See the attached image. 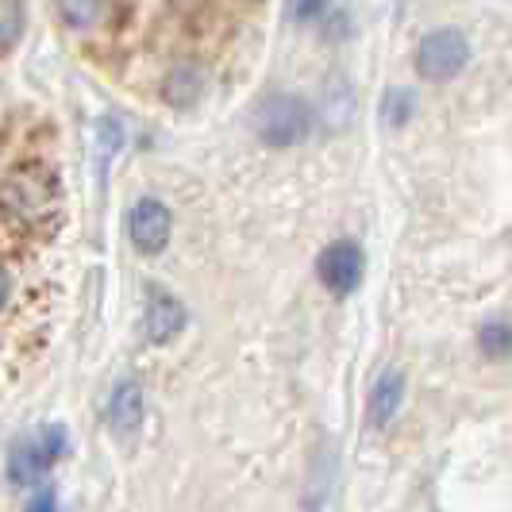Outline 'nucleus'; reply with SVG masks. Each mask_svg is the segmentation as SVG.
Returning a JSON list of instances; mask_svg holds the SVG:
<instances>
[{
    "label": "nucleus",
    "mask_w": 512,
    "mask_h": 512,
    "mask_svg": "<svg viewBox=\"0 0 512 512\" xmlns=\"http://www.w3.org/2000/svg\"><path fill=\"white\" fill-rule=\"evenodd\" d=\"M24 35V0H0V54L12 51Z\"/></svg>",
    "instance_id": "9b49d317"
},
{
    "label": "nucleus",
    "mask_w": 512,
    "mask_h": 512,
    "mask_svg": "<svg viewBox=\"0 0 512 512\" xmlns=\"http://www.w3.org/2000/svg\"><path fill=\"white\" fill-rule=\"evenodd\" d=\"M478 343H482V351H486L489 359H505V355L512 351V324L493 320V324H486V328H482Z\"/></svg>",
    "instance_id": "4468645a"
},
{
    "label": "nucleus",
    "mask_w": 512,
    "mask_h": 512,
    "mask_svg": "<svg viewBox=\"0 0 512 512\" xmlns=\"http://www.w3.org/2000/svg\"><path fill=\"white\" fill-rule=\"evenodd\" d=\"M181 328H185V308H181L170 293H151V305H147V335H151L154 343H170Z\"/></svg>",
    "instance_id": "6e6552de"
},
{
    "label": "nucleus",
    "mask_w": 512,
    "mask_h": 512,
    "mask_svg": "<svg viewBox=\"0 0 512 512\" xmlns=\"http://www.w3.org/2000/svg\"><path fill=\"white\" fill-rule=\"evenodd\" d=\"M316 270H320V282L328 285L332 293H351L362 282V247L351 243V239H339L320 255Z\"/></svg>",
    "instance_id": "39448f33"
},
{
    "label": "nucleus",
    "mask_w": 512,
    "mask_h": 512,
    "mask_svg": "<svg viewBox=\"0 0 512 512\" xmlns=\"http://www.w3.org/2000/svg\"><path fill=\"white\" fill-rule=\"evenodd\" d=\"M54 212V178L39 166L12 170L0 181V224L12 231H35Z\"/></svg>",
    "instance_id": "f257e3e1"
},
{
    "label": "nucleus",
    "mask_w": 512,
    "mask_h": 512,
    "mask_svg": "<svg viewBox=\"0 0 512 512\" xmlns=\"http://www.w3.org/2000/svg\"><path fill=\"white\" fill-rule=\"evenodd\" d=\"M58 12L70 27H97L112 12V0H58Z\"/></svg>",
    "instance_id": "9d476101"
},
{
    "label": "nucleus",
    "mask_w": 512,
    "mask_h": 512,
    "mask_svg": "<svg viewBox=\"0 0 512 512\" xmlns=\"http://www.w3.org/2000/svg\"><path fill=\"white\" fill-rule=\"evenodd\" d=\"M166 85H170V89H166V97H170L174 104H193L197 101V93H201V81H197L193 70H178Z\"/></svg>",
    "instance_id": "2eb2a0df"
},
{
    "label": "nucleus",
    "mask_w": 512,
    "mask_h": 512,
    "mask_svg": "<svg viewBox=\"0 0 512 512\" xmlns=\"http://www.w3.org/2000/svg\"><path fill=\"white\" fill-rule=\"evenodd\" d=\"M128 231H131V243L143 255H158L166 247V239H170V208L162 205V201H154V197L139 201L128 216Z\"/></svg>",
    "instance_id": "423d86ee"
},
{
    "label": "nucleus",
    "mask_w": 512,
    "mask_h": 512,
    "mask_svg": "<svg viewBox=\"0 0 512 512\" xmlns=\"http://www.w3.org/2000/svg\"><path fill=\"white\" fill-rule=\"evenodd\" d=\"M62 451H66V432H62L58 424L43 428V432H35V436L20 439V443L12 447V459H8V474H12V482H20V486L39 482L54 462H58Z\"/></svg>",
    "instance_id": "20e7f679"
},
{
    "label": "nucleus",
    "mask_w": 512,
    "mask_h": 512,
    "mask_svg": "<svg viewBox=\"0 0 512 512\" xmlns=\"http://www.w3.org/2000/svg\"><path fill=\"white\" fill-rule=\"evenodd\" d=\"M8 301V274H4V266H0V305Z\"/></svg>",
    "instance_id": "f3484780"
},
{
    "label": "nucleus",
    "mask_w": 512,
    "mask_h": 512,
    "mask_svg": "<svg viewBox=\"0 0 512 512\" xmlns=\"http://www.w3.org/2000/svg\"><path fill=\"white\" fill-rule=\"evenodd\" d=\"M24 512H58V505H54V493H51V489L35 493V497H31V505H27Z\"/></svg>",
    "instance_id": "dca6fc26"
},
{
    "label": "nucleus",
    "mask_w": 512,
    "mask_h": 512,
    "mask_svg": "<svg viewBox=\"0 0 512 512\" xmlns=\"http://www.w3.org/2000/svg\"><path fill=\"white\" fill-rule=\"evenodd\" d=\"M412 108H416L412 89H389L382 97V116H385V124H393V128H405V124H409Z\"/></svg>",
    "instance_id": "ddd939ff"
},
{
    "label": "nucleus",
    "mask_w": 512,
    "mask_h": 512,
    "mask_svg": "<svg viewBox=\"0 0 512 512\" xmlns=\"http://www.w3.org/2000/svg\"><path fill=\"white\" fill-rule=\"evenodd\" d=\"M147 416V401H143V385L139 382H120L108 397V428L116 436H131Z\"/></svg>",
    "instance_id": "0eeeda50"
},
{
    "label": "nucleus",
    "mask_w": 512,
    "mask_h": 512,
    "mask_svg": "<svg viewBox=\"0 0 512 512\" xmlns=\"http://www.w3.org/2000/svg\"><path fill=\"white\" fill-rule=\"evenodd\" d=\"M255 131L266 147H297L312 131V108L297 93H270L255 108Z\"/></svg>",
    "instance_id": "f03ea898"
},
{
    "label": "nucleus",
    "mask_w": 512,
    "mask_h": 512,
    "mask_svg": "<svg viewBox=\"0 0 512 512\" xmlns=\"http://www.w3.org/2000/svg\"><path fill=\"white\" fill-rule=\"evenodd\" d=\"M466 62H470V43L455 27H439L432 35H424L416 47V70L428 81H451L466 70Z\"/></svg>",
    "instance_id": "7ed1b4c3"
},
{
    "label": "nucleus",
    "mask_w": 512,
    "mask_h": 512,
    "mask_svg": "<svg viewBox=\"0 0 512 512\" xmlns=\"http://www.w3.org/2000/svg\"><path fill=\"white\" fill-rule=\"evenodd\" d=\"M332 16H335V0H289V20H297V24L328 27Z\"/></svg>",
    "instance_id": "f8f14e48"
},
{
    "label": "nucleus",
    "mask_w": 512,
    "mask_h": 512,
    "mask_svg": "<svg viewBox=\"0 0 512 512\" xmlns=\"http://www.w3.org/2000/svg\"><path fill=\"white\" fill-rule=\"evenodd\" d=\"M401 397H405V374L401 370H385L382 378L374 382V389H370V420L378 428H385L401 409Z\"/></svg>",
    "instance_id": "1a4fd4ad"
}]
</instances>
